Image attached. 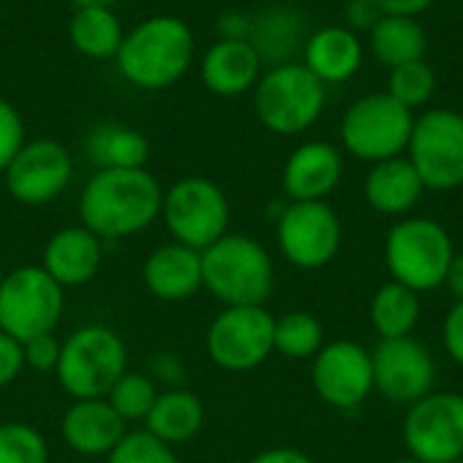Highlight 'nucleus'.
<instances>
[{
    "mask_svg": "<svg viewBox=\"0 0 463 463\" xmlns=\"http://www.w3.org/2000/svg\"><path fill=\"white\" fill-rule=\"evenodd\" d=\"M163 184L149 168L92 171L79 193V222L103 241L130 239L160 220Z\"/></svg>",
    "mask_w": 463,
    "mask_h": 463,
    "instance_id": "nucleus-1",
    "label": "nucleus"
},
{
    "mask_svg": "<svg viewBox=\"0 0 463 463\" xmlns=\"http://www.w3.org/2000/svg\"><path fill=\"white\" fill-rule=\"evenodd\" d=\"M195 62L193 27L174 14H155L125 30L114 57L119 76L144 92H160L184 79Z\"/></svg>",
    "mask_w": 463,
    "mask_h": 463,
    "instance_id": "nucleus-2",
    "label": "nucleus"
},
{
    "mask_svg": "<svg viewBox=\"0 0 463 463\" xmlns=\"http://www.w3.org/2000/svg\"><path fill=\"white\" fill-rule=\"evenodd\" d=\"M203 290L222 307H266L277 271L269 250L247 233H225L201 250Z\"/></svg>",
    "mask_w": 463,
    "mask_h": 463,
    "instance_id": "nucleus-3",
    "label": "nucleus"
},
{
    "mask_svg": "<svg viewBox=\"0 0 463 463\" xmlns=\"http://www.w3.org/2000/svg\"><path fill=\"white\" fill-rule=\"evenodd\" d=\"M456 244L442 222L434 217H402L385 236V269L393 282L407 285L415 293H434L445 285L453 263Z\"/></svg>",
    "mask_w": 463,
    "mask_h": 463,
    "instance_id": "nucleus-4",
    "label": "nucleus"
},
{
    "mask_svg": "<svg viewBox=\"0 0 463 463\" xmlns=\"http://www.w3.org/2000/svg\"><path fill=\"white\" fill-rule=\"evenodd\" d=\"M326 100V84L301 60L269 65L252 90L255 117L274 136L307 133L323 117Z\"/></svg>",
    "mask_w": 463,
    "mask_h": 463,
    "instance_id": "nucleus-5",
    "label": "nucleus"
},
{
    "mask_svg": "<svg viewBox=\"0 0 463 463\" xmlns=\"http://www.w3.org/2000/svg\"><path fill=\"white\" fill-rule=\"evenodd\" d=\"M128 372L125 339L100 323L81 326L62 339L54 369L57 385L73 399H106L114 383Z\"/></svg>",
    "mask_w": 463,
    "mask_h": 463,
    "instance_id": "nucleus-6",
    "label": "nucleus"
},
{
    "mask_svg": "<svg viewBox=\"0 0 463 463\" xmlns=\"http://www.w3.org/2000/svg\"><path fill=\"white\" fill-rule=\"evenodd\" d=\"M415 111L388 92H369L347 106L339 125L342 149L364 163H383L407 152Z\"/></svg>",
    "mask_w": 463,
    "mask_h": 463,
    "instance_id": "nucleus-7",
    "label": "nucleus"
},
{
    "mask_svg": "<svg viewBox=\"0 0 463 463\" xmlns=\"http://www.w3.org/2000/svg\"><path fill=\"white\" fill-rule=\"evenodd\" d=\"M160 220L171 241L201 252L228 233L231 201L214 179L182 176L163 190Z\"/></svg>",
    "mask_w": 463,
    "mask_h": 463,
    "instance_id": "nucleus-8",
    "label": "nucleus"
},
{
    "mask_svg": "<svg viewBox=\"0 0 463 463\" xmlns=\"http://www.w3.org/2000/svg\"><path fill=\"white\" fill-rule=\"evenodd\" d=\"M65 309V290L41 269L27 263L5 271L0 285V331L16 342L54 334Z\"/></svg>",
    "mask_w": 463,
    "mask_h": 463,
    "instance_id": "nucleus-9",
    "label": "nucleus"
},
{
    "mask_svg": "<svg viewBox=\"0 0 463 463\" xmlns=\"http://www.w3.org/2000/svg\"><path fill=\"white\" fill-rule=\"evenodd\" d=\"M410 163L431 193L463 187V114L456 109H429L415 117L407 144Z\"/></svg>",
    "mask_w": 463,
    "mask_h": 463,
    "instance_id": "nucleus-10",
    "label": "nucleus"
},
{
    "mask_svg": "<svg viewBox=\"0 0 463 463\" xmlns=\"http://www.w3.org/2000/svg\"><path fill=\"white\" fill-rule=\"evenodd\" d=\"M277 247L298 271L326 269L342 250V220L328 201H288L277 214Z\"/></svg>",
    "mask_w": 463,
    "mask_h": 463,
    "instance_id": "nucleus-11",
    "label": "nucleus"
},
{
    "mask_svg": "<svg viewBox=\"0 0 463 463\" xmlns=\"http://www.w3.org/2000/svg\"><path fill=\"white\" fill-rule=\"evenodd\" d=\"M203 347L222 372H252L274 353V315L266 307H222L209 323Z\"/></svg>",
    "mask_w": 463,
    "mask_h": 463,
    "instance_id": "nucleus-12",
    "label": "nucleus"
},
{
    "mask_svg": "<svg viewBox=\"0 0 463 463\" xmlns=\"http://www.w3.org/2000/svg\"><path fill=\"white\" fill-rule=\"evenodd\" d=\"M402 439L410 458L420 463H453L463 458V393L431 391L407 407Z\"/></svg>",
    "mask_w": 463,
    "mask_h": 463,
    "instance_id": "nucleus-13",
    "label": "nucleus"
},
{
    "mask_svg": "<svg viewBox=\"0 0 463 463\" xmlns=\"http://www.w3.org/2000/svg\"><path fill=\"white\" fill-rule=\"evenodd\" d=\"M73 155L57 138H27L3 171L5 193L22 206H43L73 182Z\"/></svg>",
    "mask_w": 463,
    "mask_h": 463,
    "instance_id": "nucleus-14",
    "label": "nucleus"
},
{
    "mask_svg": "<svg viewBox=\"0 0 463 463\" xmlns=\"http://www.w3.org/2000/svg\"><path fill=\"white\" fill-rule=\"evenodd\" d=\"M312 388L323 404L339 412L358 410L374 393L372 350L353 339L326 342L312 358Z\"/></svg>",
    "mask_w": 463,
    "mask_h": 463,
    "instance_id": "nucleus-15",
    "label": "nucleus"
},
{
    "mask_svg": "<svg viewBox=\"0 0 463 463\" xmlns=\"http://www.w3.org/2000/svg\"><path fill=\"white\" fill-rule=\"evenodd\" d=\"M374 391L399 407H412L437 385V361L415 336L380 339L372 350Z\"/></svg>",
    "mask_w": 463,
    "mask_h": 463,
    "instance_id": "nucleus-16",
    "label": "nucleus"
},
{
    "mask_svg": "<svg viewBox=\"0 0 463 463\" xmlns=\"http://www.w3.org/2000/svg\"><path fill=\"white\" fill-rule=\"evenodd\" d=\"M345 176V157L331 141L298 144L282 165L288 201H326Z\"/></svg>",
    "mask_w": 463,
    "mask_h": 463,
    "instance_id": "nucleus-17",
    "label": "nucleus"
},
{
    "mask_svg": "<svg viewBox=\"0 0 463 463\" xmlns=\"http://www.w3.org/2000/svg\"><path fill=\"white\" fill-rule=\"evenodd\" d=\"M103 263V239L90 228L68 225L49 236L41 255V269L62 288H81L92 282Z\"/></svg>",
    "mask_w": 463,
    "mask_h": 463,
    "instance_id": "nucleus-18",
    "label": "nucleus"
},
{
    "mask_svg": "<svg viewBox=\"0 0 463 463\" xmlns=\"http://www.w3.org/2000/svg\"><path fill=\"white\" fill-rule=\"evenodd\" d=\"M201 84L217 98H239L252 92L260 73L263 60L250 41L239 38H217L198 60Z\"/></svg>",
    "mask_w": 463,
    "mask_h": 463,
    "instance_id": "nucleus-19",
    "label": "nucleus"
},
{
    "mask_svg": "<svg viewBox=\"0 0 463 463\" xmlns=\"http://www.w3.org/2000/svg\"><path fill=\"white\" fill-rule=\"evenodd\" d=\"M128 434V423L106 399H79L60 418V437L76 456L106 458Z\"/></svg>",
    "mask_w": 463,
    "mask_h": 463,
    "instance_id": "nucleus-20",
    "label": "nucleus"
},
{
    "mask_svg": "<svg viewBox=\"0 0 463 463\" xmlns=\"http://www.w3.org/2000/svg\"><path fill=\"white\" fill-rule=\"evenodd\" d=\"M141 282L146 293L165 304H179L203 290L201 252L168 241L155 247L141 263Z\"/></svg>",
    "mask_w": 463,
    "mask_h": 463,
    "instance_id": "nucleus-21",
    "label": "nucleus"
},
{
    "mask_svg": "<svg viewBox=\"0 0 463 463\" xmlns=\"http://www.w3.org/2000/svg\"><path fill=\"white\" fill-rule=\"evenodd\" d=\"M423 193L429 190L407 155L374 163L364 179V198L372 212L393 220L410 217L420 203Z\"/></svg>",
    "mask_w": 463,
    "mask_h": 463,
    "instance_id": "nucleus-22",
    "label": "nucleus"
},
{
    "mask_svg": "<svg viewBox=\"0 0 463 463\" xmlns=\"http://www.w3.org/2000/svg\"><path fill=\"white\" fill-rule=\"evenodd\" d=\"M301 62L328 87L350 81L364 65V41L347 24H326L309 33Z\"/></svg>",
    "mask_w": 463,
    "mask_h": 463,
    "instance_id": "nucleus-23",
    "label": "nucleus"
},
{
    "mask_svg": "<svg viewBox=\"0 0 463 463\" xmlns=\"http://www.w3.org/2000/svg\"><path fill=\"white\" fill-rule=\"evenodd\" d=\"M81 152L95 171L146 168L152 144L138 128L128 122L106 119V122H95L87 130V136L81 138Z\"/></svg>",
    "mask_w": 463,
    "mask_h": 463,
    "instance_id": "nucleus-24",
    "label": "nucleus"
},
{
    "mask_svg": "<svg viewBox=\"0 0 463 463\" xmlns=\"http://www.w3.org/2000/svg\"><path fill=\"white\" fill-rule=\"evenodd\" d=\"M307 19L298 8L290 5H271L260 14L250 16V43L258 49L263 65H282L293 62L307 43Z\"/></svg>",
    "mask_w": 463,
    "mask_h": 463,
    "instance_id": "nucleus-25",
    "label": "nucleus"
},
{
    "mask_svg": "<svg viewBox=\"0 0 463 463\" xmlns=\"http://www.w3.org/2000/svg\"><path fill=\"white\" fill-rule=\"evenodd\" d=\"M206 423V410L198 393L187 388H165L157 393L144 429L160 442L179 448L193 442Z\"/></svg>",
    "mask_w": 463,
    "mask_h": 463,
    "instance_id": "nucleus-26",
    "label": "nucleus"
},
{
    "mask_svg": "<svg viewBox=\"0 0 463 463\" xmlns=\"http://www.w3.org/2000/svg\"><path fill=\"white\" fill-rule=\"evenodd\" d=\"M369 52L380 65L393 71L399 65L426 60L429 35L415 16L383 14L380 22L369 30Z\"/></svg>",
    "mask_w": 463,
    "mask_h": 463,
    "instance_id": "nucleus-27",
    "label": "nucleus"
},
{
    "mask_svg": "<svg viewBox=\"0 0 463 463\" xmlns=\"http://www.w3.org/2000/svg\"><path fill=\"white\" fill-rule=\"evenodd\" d=\"M68 38L87 60H114L122 46L125 27L111 5H81L73 8L68 19Z\"/></svg>",
    "mask_w": 463,
    "mask_h": 463,
    "instance_id": "nucleus-28",
    "label": "nucleus"
},
{
    "mask_svg": "<svg viewBox=\"0 0 463 463\" xmlns=\"http://www.w3.org/2000/svg\"><path fill=\"white\" fill-rule=\"evenodd\" d=\"M420 315H423L420 293H415L407 285L393 282V279L380 285L369 301V323H372L377 339L412 336L420 323Z\"/></svg>",
    "mask_w": 463,
    "mask_h": 463,
    "instance_id": "nucleus-29",
    "label": "nucleus"
},
{
    "mask_svg": "<svg viewBox=\"0 0 463 463\" xmlns=\"http://www.w3.org/2000/svg\"><path fill=\"white\" fill-rule=\"evenodd\" d=\"M326 345L323 323L309 312H285L274 317V353L288 361H312Z\"/></svg>",
    "mask_w": 463,
    "mask_h": 463,
    "instance_id": "nucleus-30",
    "label": "nucleus"
},
{
    "mask_svg": "<svg viewBox=\"0 0 463 463\" xmlns=\"http://www.w3.org/2000/svg\"><path fill=\"white\" fill-rule=\"evenodd\" d=\"M160 388L152 383V377L146 372H125L114 388L109 391L106 402L114 407V412L125 420V423H144L155 399H157Z\"/></svg>",
    "mask_w": 463,
    "mask_h": 463,
    "instance_id": "nucleus-31",
    "label": "nucleus"
},
{
    "mask_svg": "<svg viewBox=\"0 0 463 463\" xmlns=\"http://www.w3.org/2000/svg\"><path fill=\"white\" fill-rule=\"evenodd\" d=\"M385 92L391 98H396L402 106H407L410 111L423 109L437 92V73L426 60L399 65V68L391 71Z\"/></svg>",
    "mask_w": 463,
    "mask_h": 463,
    "instance_id": "nucleus-32",
    "label": "nucleus"
},
{
    "mask_svg": "<svg viewBox=\"0 0 463 463\" xmlns=\"http://www.w3.org/2000/svg\"><path fill=\"white\" fill-rule=\"evenodd\" d=\"M0 463H49V445L30 423L5 420L0 423Z\"/></svg>",
    "mask_w": 463,
    "mask_h": 463,
    "instance_id": "nucleus-33",
    "label": "nucleus"
},
{
    "mask_svg": "<svg viewBox=\"0 0 463 463\" xmlns=\"http://www.w3.org/2000/svg\"><path fill=\"white\" fill-rule=\"evenodd\" d=\"M106 463H182L176 456V448L160 442L146 429L128 431L117 448L106 456Z\"/></svg>",
    "mask_w": 463,
    "mask_h": 463,
    "instance_id": "nucleus-34",
    "label": "nucleus"
},
{
    "mask_svg": "<svg viewBox=\"0 0 463 463\" xmlns=\"http://www.w3.org/2000/svg\"><path fill=\"white\" fill-rule=\"evenodd\" d=\"M24 141H27V128L19 109L0 95V174L14 160V155L24 146Z\"/></svg>",
    "mask_w": 463,
    "mask_h": 463,
    "instance_id": "nucleus-35",
    "label": "nucleus"
},
{
    "mask_svg": "<svg viewBox=\"0 0 463 463\" xmlns=\"http://www.w3.org/2000/svg\"><path fill=\"white\" fill-rule=\"evenodd\" d=\"M144 372L152 377V383L163 391L165 388H184L187 383V366L182 361V355L171 353V350H155L146 355Z\"/></svg>",
    "mask_w": 463,
    "mask_h": 463,
    "instance_id": "nucleus-36",
    "label": "nucleus"
},
{
    "mask_svg": "<svg viewBox=\"0 0 463 463\" xmlns=\"http://www.w3.org/2000/svg\"><path fill=\"white\" fill-rule=\"evenodd\" d=\"M60 347H62V339H57L54 334H41V336H33V339L22 342L24 369L52 372L54 374L57 361H60Z\"/></svg>",
    "mask_w": 463,
    "mask_h": 463,
    "instance_id": "nucleus-37",
    "label": "nucleus"
},
{
    "mask_svg": "<svg viewBox=\"0 0 463 463\" xmlns=\"http://www.w3.org/2000/svg\"><path fill=\"white\" fill-rule=\"evenodd\" d=\"M442 345L448 358L463 369V301H456L442 320Z\"/></svg>",
    "mask_w": 463,
    "mask_h": 463,
    "instance_id": "nucleus-38",
    "label": "nucleus"
},
{
    "mask_svg": "<svg viewBox=\"0 0 463 463\" xmlns=\"http://www.w3.org/2000/svg\"><path fill=\"white\" fill-rule=\"evenodd\" d=\"M22 372H24L22 342H16L5 331H0V388L16 383Z\"/></svg>",
    "mask_w": 463,
    "mask_h": 463,
    "instance_id": "nucleus-39",
    "label": "nucleus"
},
{
    "mask_svg": "<svg viewBox=\"0 0 463 463\" xmlns=\"http://www.w3.org/2000/svg\"><path fill=\"white\" fill-rule=\"evenodd\" d=\"M383 11L377 0H347L345 5V24L353 33H369L380 22Z\"/></svg>",
    "mask_w": 463,
    "mask_h": 463,
    "instance_id": "nucleus-40",
    "label": "nucleus"
},
{
    "mask_svg": "<svg viewBox=\"0 0 463 463\" xmlns=\"http://www.w3.org/2000/svg\"><path fill=\"white\" fill-rule=\"evenodd\" d=\"M217 33H220V38L247 41L250 38V14H239V11L222 14L220 22H217Z\"/></svg>",
    "mask_w": 463,
    "mask_h": 463,
    "instance_id": "nucleus-41",
    "label": "nucleus"
},
{
    "mask_svg": "<svg viewBox=\"0 0 463 463\" xmlns=\"http://www.w3.org/2000/svg\"><path fill=\"white\" fill-rule=\"evenodd\" d=\"M247 463H315V458L296 448H269V450L252 456Z\"/></svg>",
    "mask_w": 463,
    "mask_h": 463,
    "instance_id": "nucleus-42",
    "label": "nucleus"
},
{
    "mask_svg": "<svg viewBox=\"0 0 463 463\" xmlns=\"http://www.w3.org/2000/svg\"><path fill=\"white\" fill-rule=\"evenodd\" d=\"M437 0H377L383 14H399V16H420L426 14Z\"/></svg>",
    "mask_w": 463,
    "mask_h": 463,
    "instance_id": "nucleus-43",
    "label": "nucleus"
},
{
    "mask_svg": "<svg viewBox=\"0 0 463 463\" xmlns=\"http://www.w3.org/2000/svg\"><path fill=\"white\" fill-rule=\"evenodd\" d=\"M442 288H448V293L456 301H463V252L453 255V263L448 269V277H445V285Z\"/></svg>",
    "mask_w": 463,
    "mask_h": 463,
    "instance_id": "nucleus-44",
    "label": "nucleus"
},
{
    "mask_svg": "<svg viewBox=\"0 0 463 463\" xmlns=\"http://www.w3.org/2000/svg\"><path fill=\"white\" fill-rule=\"evenodd\" d=\"M117 3H119V0H71L73 8H81V5H111V8H114Z\"/></svg>",
    "mask_w": 463,
    "mask_h": 463,
    "instance_id": "nucleus-45",
    "label": "nucleus"
},
{
    "mask_svg": "<svg viewBox=\"0 0 463 463\" xmlns=\"http://www.w3.org/2000/svg\"><path fill=\"white\" fill-rule=\"evenodd\" d=\"M393 463H420V461H415V458H410V456H407V458H399V461H393Z\"/></svg>",
    "mask_w": 463,
    "mask_h": 463,
    "instance_id": "nucleus-46",
    "label": "nucleus"
},
{
    "mask_svg": "<svg viewBox=\"0 0 463 463\" xmlns=\"http://www.w3.org/2000/svg\"><path fill=\"white\" fill-rule=\"evenodd\" d=\"M3 279H5V271H3V266H0V285H3Z\"/></svg>",
    "mask_w": 463,
    "mask_h": 463,
    "instance_id": "nucleus-47",
    "label": "nucleus"
},
{
    "mask_svg": "<svg viewBox=\"0 0 463 463\" xmlns=\"http://www.w3.org/2000/svg\"><path fill=\"white\" fill-rule=\"evenodd\" d=\"M453 463H463V458H458V461H453Z\"/></svg>",
    "mask_w": 463,
    "mask_h": 463,
    "instance_id": "nucleus-48",
    "label": "nucleus"
}]
</instances>
